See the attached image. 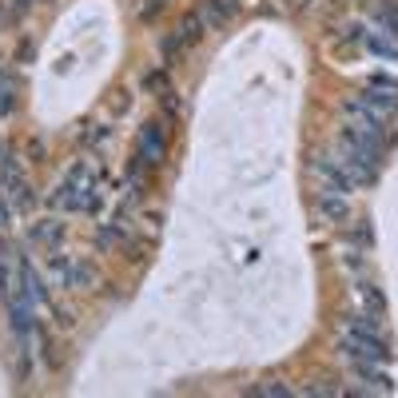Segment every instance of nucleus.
<instances>
[{
	"label": "nucleus",
	"instance_id": "obj_9",
	"mask_svg": "<svg viewBox=\"0 0 398 398\" xmlns=\"http://www.w3.org/2000/svg\"><path fill=\"white\" fill-rule=\"evenodd\" d=\"M159 9H163V0H148V4H144V12H139V16H144V20H151V16H156V12Z\"/></svg>",
	"mask_w": 398,
	"mask_h": 398
},
{
	"label": "nucleus",
	"instance_id": "obj_6",
	"mask_svg": "<svg viewBox=\"0 0 398 398\" xmlns=\"http://www.w3.org/2000/svg\"><path fill=\"white\" fill-rule=\"evenodd\" d=\"M12 104H16V80H4V76H0V119L12 112Z\"/></svg>",
	"mask_w": 398,
	"mask_h": 398
},
{
	"label": "nucleus",
	"instance_id": "obj_7",
	"mask_svg": "<svg viewBox=\"0 0 398 398\" xmlns=\"http://www.w3.org/2000/svg\"><path fill=\"white\" fill-rule=\"evenodd\" d=\"M370 104H378V108H398V88L394 92H367Z\"/></svg>",
	"mask_w": 398,
	"mask_h": 398
},
{
	"label": "nucleus",
	"instance_id": "obj_3",
	"mask_svg": "<svg viewBox=\"0 0 398 398\" xmlns=\"http://www.w3.org/2000/svg\"><path fill=\"white\" fill-rule=\"evenodd\" d=\"M318 208H323L327 219H347V199H343V191H327V195L318 199Z\"/></svg>",
	"mask_w": 398,
	"mask_h": 398
},
{
	"label": "nucleus",
	"instance_id": "obj_2",
	"mask_svg": "<svg viewBox=\"0 0 398 398\" xmlns=\"http://www.w3.org/2000/svg\"><path fill=\"white\" fill-rule=\"evenodd\" d=\"M203 16L211 24H223V20L235 16V0H203Z\"/></svg>",
	"mask_w": 398,
	"mask_h": 398
},
{
	"label": "nucleus",
	"instance_id": "obj_5",
	"mask_svg": "<svg viewBox=\"0 0 398 398\" xmlns=\"http://www.w3.org/2000/svg\"><path fill=\"white\" fill-rule=\"evenodd\" d=\"M358 298L367 303V311H370V315H382V311H387V303H382L378 287H370V283H358Z\"/></svg>",
	"mask_w": 398,
	"mask_h": 398
},
{
	"label": "nucleus",
	"instance_id": "obj_8",
	"mask_svg": "<svg viewBox=\"0 0 398 398\" xmlns=\"http://www.w3.org/2000/svg\"><path fill=\"white\" fill-rule=\"evenodd\" d=\"M259 394H291V387H283V382H263Z\"/></svg>",
	"mask_w": 398,
	"mask_h": 398
},
{
	"label": "nucleus",
	"instance_id": "obj_4",
	"mask_svg": "<svg viewBox=\"0 0 398 398\" xmlns=\"http://www.w3.org/2000/svg\"><path fill=\"white\" fill-rule=\"evenodd\" d=\"M60 235H64V227H60L56 219H44V223L32 227V239H36V243H56Z\"/></svg>",
	"mask_w": 398,
	"mask_h": 398
},
{
	"label": "nucleus",
	"instance_id": "obj_1",
	"mask_svg": "<svg viewBox=\"0 0 398 398\" xmlns=\"http://www.w3.org/2000/svg\"><path fill=\"white\" fill-rule=\"evenodd\" d=\"M163 136H168L163 124H156V119L144 124V131H139V159H144V163H159V159H163V144H168Z\"/></svg>",
	"mask_w": 398,
	"mask_h": 398
},
{
	"label": "nucleus",
	"instance_id": "obj_10",
	"mask_svg": "<svg viewBox=\"0 0 398 398\" xmlns=\"http://www.w3.org/2000/svg\"><path fill=\"white\" fill-rule=\"evenodd\" d=\"M4 219H9V211H4V208H0V227H4Z\"/></svg>",
	"mask_w": 398,
	"mask_h": 398
}]
</instances>
